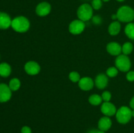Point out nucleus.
<instances>
[{
    "label": "nucleus",
    "mask_w": 134,
    "mask_h": 133,
    "mask_svg": "<svg viewBox=\"0 0 134 133\" xmlns=\"http://www.w3.org/2000/svg\"><path fill=\"white\" fill-rule=\"evenodd\" d=\"M132 117H134V110H132Z\"/></svg>",
    "instance_id": "2f4dec72"
},
{
    "label": "nucleus",
    "mask_w": 134,
    "mask_h": 133,
    "mask_svg": "<svg viewBox=\"0 0 134 133\" xmlns=\"http://www.w3.org/2000/svg\"><path fill=\"white\" fill-rule=\"evenodd\" d=\"M124 32L129 39L134 40V23H128L125 27Z\"/></svg>",
    "instance_id": "a211bd4d"
},
{
    "label": "nucleus",
    "mask_w": 134,
    "mask_h": 133,
    "mask_svg": "<svg viewBox=\"0 0 134 133\" xmlns=\"http://www.w3.org/2000/svg\"><path fill=\"white\" fill-rule=\"evenodd\" d=\"M11 91L9 86L5 83H0V102L9 101L12 96Z\"/></svg>",
    "instance_id": "0eeeda50"
},
{
    "label": "nucleus",
    "mask_w": 134,
    "mask_h": 133,
    "mask_svg": "<svg viewBox=\"0 0 134 133\" xmlns=\"http://www.w3.org/2000/svg\"><path fill=\"white\" fill-rule=\"evenodd\" d=\"M107 51L109 54L114 56L120 55L122 52V46L119 43L111 42L107 45Z\"/></svg>",
    "instance_id": "f8f14e48"
},
{
    "label": "nucleus",
    "mask_w": 134,
    "mask_h": 133,
    "mask_svg": "<svg viewBox=\"0 0 134 133\" xmlns=\"http://www.w3.org/2000/svg\"><path fill=\"white\" fill-rule=\"evenodd\" d=\"M103 2H108V1H109L110 0H102Z\"/></svg>",
    "instance_id": "473e14b6"
},
{
    "label": "nucleus",
    "mask_w": 134,
    "mask_h": 133,
    "mask_svg": "<svg viewBox=\"0 0 134 133\" xmlns=\"http://www.w3.org/2000/svg\"><path fill=\"white\" fill-rule=\"evenodd\" d=\"M117 20L122 22L130 23L134 20V10L127 5L122 6L116 12Z\"/></svg>",
    "instance_id": "f03ea898"
},
{
    "label": "nucleus",
    "mask_w": 134,
    "mask_h": 133,
    "mask_svg": "<svg viewBox=\"0 0 134 133\" xmlns=\"http://www.w3.org/2000/svg\"><path fill=\"white\" fill-rule=\"evenodd\" d=\"M111 18H112V20H117V16H116V14H112V16H111Z\"/></svg>",
    "instance_id": "7c9ffc66"
},
{
    "label": "nucleus",
    "mask_w": 134,
    "mask_h": 133,
    "mask_svg": "<svg viewBox=\"0 0 134 133\" xmlns=\"http://www.w3.org/2000/svg\"><path fill=\"white\" fill-rule=\"evenodd\" d=\"M121 26L119 21H114L109 25L108 27L109 33L112 36L117 35L120 33Z\"/></svg>",
    "instance_id": "dca6fc26"
},
{
    "label": "nucleus",
    "mask_w": 134,
    "mask_h": 133,
    "mask_svg": "<svg viewBox=\"0 0 134 133\" xmlns=\"http://www.w3.org/2000/svg\"><path fill=\"white\" fill-rule=\"evenodd\" d=\"M77 16L83 22L90 20L93 17V8L88 3L82 4L77 9Z\"/></svg>",
    "instance_id": "7ed1b4c3"
},
{
    "label": "nucleus",
    "mask_w": 134,
    "mask_h": 133,
    "mask_svg": "<svg viewBox=\"0 0 134 133\" xmlns=\"http://www.w3.org/2000/svg\"><path fill=\"white\" fill-rule=\"evenodd\" d=\"M130 106L132 110H134V96L132 98L130 102Z\"/></svg>",
    "instance_id": "c756f323"
},
{
    "label": "nucleus",
    "mask_w": 134,
    "mask_h": 133,
    "mask_svg": "<svg viewBox=\"0 0 134 133\" xmlns=\"http://www.w3.org/2000/svg\"><path fill=\"white\" fill-rule=\"evenodd\" d=\"M11 23L10 16L3 12H0V29H7L11 26Z\"/></svg>",
    "instance_id": "4468645a"
},
{
    "label": "nucleus",
    "mask_w": 134,
    "mask_h": 133,
    "mask_svg": "<svg viewBox=\"0 0 134 133\" xmlns=\"http://www.w3.org/2000/svg\"><path fill=\"white\" fill-rule=\"evenodd\" d=\"M78 83L80 89L83 91H89L92 89L94 85V81L90 77H83L81 78Z\"/></svg>",
    "instance_id": "9b49d317"
},
{
    "label": "nucleus",
    "mask_w": 134,
    "mask_h": 133,
    "mask_svg": "<svg viewBox=\"0 0 134 133\" xmlns=\"http://www.w3.org/2000/svg\"><path fill=\"white\" fill-rule=\"evenodd\" d=\"M69 78L72 82L76 83V82H79V80H81V76H80V74L77 72L73 71L69 73Z\"/></svg>",
    "instance_id": "5701e85b"
},
{
    "label": "nucleus",
    "mask_w": 134,
    "mask_h": 133,
    "mask_svg": "<svg viewBox=\"0 0 134 133\" xmlns=\"http://www.w3.org/2000/svg\"><path fill=\"white\" fill-rule=\"evenodd\" d=\"M111 125H112V121L107 116L102 117L98 121V128L102 131L105 132L108 130L111 127Z\"/></svg>",
    "instance_id": "2eb2a0df"
},
{
    "label": "nucleus",
    "mask_w": 134,
    "mask_h": 133,
    "mask_svg": "<svg viewBox=\"0 0 134 133\" xmlns=\"http://www.w3.org/2000/svg\"><path fill=\"white\" fill-rule=\"evenodd\" d=\"M92 22L96 26H98V25H100L102 22V18L100 16L96 15L92 17Z\"/></svg>",
    "instance_id": "a878e982"
},
{
    "label": "nucleus",
    "mask_w": 134,
    "mask_h": 133,
    "mask_svg": "<svg viewBox=\"0 0 134 133\" xmlns=\"http://www.w3.org/2000/svg\"><path fill=\"white\" fill-rule=\"evenodd\" d=\"M117 1H119V2H122V1H125V0H116Z\"/></svg>",
    "instance_id": "72a5a7b5"
},
{
    "label": "nucleus",
    "mask_w": 134,
    "mask_h": 133,
    "mask_svg": "<svg viewBox=\"0 0 134 133\" xmlns=\"http://www.w3.org/2000/svg\"><path fill=\"white\" fill-rule=\"evenodd\" d=\"M21 133H31V128L27 126H24L21 129Z\"/></svg>",
    "instance_id": "cd10ccee"
},
{
    "label": "nucleus",
    "mask_w": 134,
    "mask_h": 133,
    "mask_svg": "<svg viewBox=\"0 0 134 133\" xmlns=\"http://www.w3.org/2000/svg\"><path fill=\"white\" fill-rule=\"evenodd\" d=\"M85 28V23L81 20L72 21L69 26V31L73 35H79L83 32Z\"/></svg>",
    "instance_id": "423d86ee"
},
{
    "label": "nucleus",
    "mask_w": 134,
    "mask_h": 133,
    "mask_svg": "<svg viewBox=\"0 0 134 133\" xmlns=\"http://www.w3.org/2000/svg\"><path fill=\"white\" fill-rule=\"evenodd\" d=\"M118 73H119V69L116 66H111L107 69L106 71V75L110 78H114L117 76Z\"/></svg>",
    "instance_id": "4be33fe9"
},
{
    "label": "nucleus",
    "mask_w": 134,
    "mask_h": 133,
    "mask_svg": "<svg viewBox=\"0 0 134 133\" xmlns=\"http://www.w3.org/2000/svg\"><path fill=\"white\" fill-rule=\"evenodd\" d=\"M51 11V5L48 2L39 3L35 8V13L39 16H47Z\"/></svg>",
    "instance_id": "6e6552de"
},
{
    "label": "nucleus",
    "mask_w": 134,
    "mask_h": 133,
    "mask_svg": "<svg viewBox=\"0 0 134 133\" xmlns=\"http://www.w3.org/2000/svg\"><path fill=\"white\" fill-rule=\"evenodd\" d=\"M103 5V1L102 0H92L91 6L94 10H99Z\"/></svg>",
    "instance_id": "b1692460"
},
{
    "label": "nucleus",
    "mask_w": 134,
    "mask_h": 133,
    "mask_svg": "<svg viewBox=\"0 0 134 133\" xmlns=\"http://www.w3.org/2000/svg\"><path fill=\"white\" fill-rule=\"evenodd\" d=\"M116 106L110 102H104L101 106V112L107 117L114 116L116 113Z\"/></svg>",
    "instance_id": "1a4fd4ad"
},
{
    "label": "nucleus",
    "mask_w": 134,
    "mask_h": 133,
    "mask_svg": "<svg viewBox=\"0 0 134 133\" xmlns=\"http://www.w3.org/2000/svg\"><path fill=\"white\" fill-rule=\"evenodd\" d=\"M24 70L30 75H36L40 72L41 67L39 64L34 61H30L24 65Z\"/></svg>",
    "instance_id": "9d476101"
},
{
    "label": "nucleus",
    "mask_w": 134,
    "mask_h": 133,
    "mask_svg": "<svg viewBox=\"0 0 134 133\" xmlns=\"http://www.w3.org/2000/svg\"><path fill=\"white\" fill-rule=\"evenodd\" d=\"M88 133H105L104 131H102V130H96V129H94V130H89L88 132Z\"/></svg>",
    "instance_id": "c85d7f7f"
},
{
    "label": "nucleus",
    "mask_w": 134,
    "mask_h": 133,
    "mask_svg": "<svg viewBox=\"0 0 134 133\" xmlns=\"http://www.w3.org/2000/svg\"><path fill=\"white\" fill-rule=\"evenodd\" d=\"M88 101L92 105L98 106L102 102L103 99H102V96H100V95H97V94H94V95H92L89 97Z\"/></svg>",
    "instance_id": "6ab92c4d"
},
{
    "label": "nucleus",
    "mask_w": 134,
    "mask_h": 133,
    "mask_svg": "<svg viewBox=\"0 0 134 133\" xmlns=\"http://www.w3.org/2000/svg\"><path fill=\"white\" fill-rule=\"evenodd\" d=\"M96 86L99 89H103L105 88L108 85V76L106 74H99L96 77L94 81Z\"/></svg>",
    "instance_id": "ddd939ff"
},
{
    "label": "nucleus",
    "mask_w": 134,
    "mask_h": 133,
    "mask_svg": "<svg viewBox=\"0 0 134 133\" xmlns=\"http://www.w3.org/2000/svg\"><path fill=\"white\" fill-rule=\"evenodd\" d=\"M20 81L19 80V79L14 78L10 80V81L9 82V87L11 91H15L19 89V88L20 87Z\"/></svg>",
    "instance_id": "aec40b11"
},
{
    "label": "nucleus",
    "mask_w": 134,
    "mask_h": 133,
    "mask_svg": "<svg viewBox=\"0 0 134 133\" xmlns=\"http://www.w3.org/2000/svg\"><path fill=\"white\" fill-rule=\"evenodd\" d=\"M11 73V67L7 63L0 64V76L4 78L9 76Z\"/></svg>",
    "instance_id": "f3484780"
},
{
    "label": "nucleus",
    "mask_w": 134,
    "mask_h": 133,
    "mask_svg": "<svg viewBox=\"0 0 134 133\" xmlns=\"http://www.w3.org/2000/svg\"><path fill=\"white\" fill-rule=\"evenodd\" d=\"M133 44H132V43H130V42L125 43L122 46V52L123 53V54L126 55V56L130 54L132 51H133Z\"/></svg>",
    "instance_id": "412c9836"
},
{
    "label": "nucleus",
    "mask_w": 134,
    "mask_h": 133,
    "mask_svg": "<svg viewBox=\"0 0 134 133\" xmlns=\"http://www.w3.org/2000/svg\"><path fill=\"white\" fill-rule=\"evenodd\" d=\"M116 118L120 124H126L132 117V109L127 106H121L116 113Z\"/></svg>",
    "instance_id": "20e7f679"
},
{
    "label": "nucleus",
    "mask_w": 134,
    "mask_h": 133,
    "mask_svg": "<svg viewBox=\"0 0 134 133\" xmlns=\"http://www.w3.org/2000/svg\"><path fill=\"white\" fill-rule=\"evenodd\" d=\"M132 63L129 57L124 54H120L117 56L115 60V66L121 72L130 71Z\"/></svg>",
    "instance_id": "39448f33"
},
{
    "label": "nucleus",
    "mask_w": 134,
    "mask_h": 133,
    "mask_svg": "<svg viewBox=\"0 0 134 133\" xmlns=\"http://www.w3.org/2000/svg\"><path fill=\"white\" fill-rule=\"evenodd\" d=\"M11 27L16 32L25 33L30 29V21L25 16H17L12 20Z\"/></svg>",
    "instance_id": "f257e3e1"
},
{
    "label": "nucleus",
    "mask_w": 134,
    "mask_h": 133,
    "mask_svg": "<svg viewBox=\"0 0 134 133\" xmlns=\"http://www.w3.org/2000/svg\"><path fill=\"white\" fill-rule=\"evenodd\" d=\"M126 79L128 80L129 82H133L134 81V71L131 70V71H128L126 74Z\"/></svg>",
    "instance_id": "bb28decb"
},
{
    "label": "nucleus",
    "mask_w": 134,
    "mask_h": 133,
    "mask_svg": "<svg viewBox=\"0 0 134 133\" xmlns=\"http://www.w3.org/2000/svg\"><path fill=\"white\" fill-rule=\"evenodd\" d=\"M102 98L104 102H109L111 99V94L109 91H105L102 93Z\"/></svg>",
    "instance_id": "393cba45"
}]
</instances>
